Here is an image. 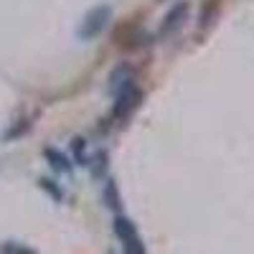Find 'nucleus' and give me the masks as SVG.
Segmentation results:
<instances>
[{
	"label": "nucleus",
	"instance_id": "1",
	"mask_svg": "<svg viewBox=\"0 0 254 254\" xmlns=\"http://www.w3.org/2000/svg\"><path fill=\"white\" fill-rule=\"evenodd\" d=\"M110 18H112V8H110V5H97V8H92L87 15H84L76 36H79L81 41H89V38L99 36L104 28H107Z\"/></svg>",
	"mask_w": 254,
	"mask_h": 254
},
{
	"label": "nucleus",
	"instance_id": "9",
	"mask_svg": "<svg viewBox=\"0 0 254 254\" xmlns=\"http://www.w3.org/2000/svg\"><path fill=\"white\" fill-rule=\"evenodd\" d=\"M104 201H107V206H110V208L120 211L122 201H120V193H117V186H115V181H107V186H104Z\"/></svg>",
	"mask_w": 254,
	"mask_h": 254
},
{
	"label": "nucleus",
	"instance_id": "8",
	"mask_svg": "<svg viewBox=\"0 0 254 254\" xmlns=\"http://www.w3.org/2000/svg\"><path fill=\"white\" fill-rule=\"evenodd\" d=\"M219 8H221L219 0H208V3L203 5V13H201V28H206V26L214 23V18H216Z\"/></svg>",
	"mask_w": 254,
	"mask_h": 254
},
{
	"label": "nucleus",
	"instance_id": "12",
	"mask_svg": "<svg viewBox=\"0 0 254 254\" xmlns=\"http://www.w3.org/2000/svg\"><path fill=\"white\" fill-rule=\"evenodd\" d=\"M104 165H107V153H97L94 155V165H92V173L94 176H102V171H104Z\"/></svg>",
	"mask_w": 254,
	"mask_h": 254
},
{
	"label": "nucleus",
	"instance_id": "5",
	"mask_svg": "<svg viewBox=\"0 0 254 254\" xmlns=\"http://www.w3.org/2000/svg\"><path fill=\"white\" fill-rule=\"evenodd\" d=\"M135 69L130 66V64H120V66L112 71V76H110V92L117 97V94H122L125 89H130V87H135Z\"/></svg>",
	"mask_w": 254,
	"mask_h": 254
},
{
	"label": "nucleus",
	"instance_id": "13",
	"mask_svg": "<svg viewBox=\"0 0 254 254\" xmlns=\"http://www.w3.org/2000/svg\"><path fill=\"white\" fill-rule=\"evenodd\" d=\"M38 183H41V188H44V190H49V193H51L56 201H61V190L54 186V181H49V178H41Z\"/></svg>",
	"mask_w": 254,
	"mask_h": 254
},
{
	"label": "nucleus",
	"instance_id": "6",
	"mask_svg": "<svg viewBox=\"0 0 254 254\" xmlns=\"http://www.w3.org/2000/svg\"><path fill=\"white\" fill-rule=\"evenodd\" d=\"M44 155H46V160L51 163V168H54L56 173H71V163H69V158L64 155V153H59L56 147H46Z\"/></svg>",
	"mask_w": 254,
	"mask_h": 254
},
{
	"label": "nucleus",
	"instance_id": "7",
	"mask_svg": "<svg viewBox=\"0 0 254 254\" xmlns=\"http://www.w3.org/2000/svg\"><path fill=\"white\" fill-rule=\"evenodd\" d=\"M115 234L122 242H127V239H135L137 237V229H135V224L127 219V216H115Z\"/></svg>",
	"mask_w": 254,
	"mask_h": 254
},
{
	"label": "nucleus",
	"instance_id": "2",
	"mask_svg": "<svg viewBox=\"0 0 254 254\" xmlns=\"http://www.w3.org/2000/svg\"><path fill=\"white\" fill-rule=\"evenodd\" d=\"M188 10H190V5L186 3V0L176 3L171 10L165 13V18H163V23H160V31H158V36H160V38L176 36V33H178V31L186 26V20H188Z\"/></svg>",
	"mask_w": 254,
	"mask_h": 254
},
{
	"label": "nucleus",
	"instance_id": "14",
	"mask_svg": "<svg viewBox=\"0 0 254 254\" xmlns=\"http://www.w3.org/2000/svg\"><path fill=\"white\" fill-rule=\"evenodd\" d=\"M5 252H8V254H33V252L26 249V247H8Z\"/></svg>",
	"mask_w": 254,
	"mask_h": 254
},
{
	"label": "nucleus",
	"instance_id": "10",
	"mask_svg": "<svg viewBox=\"0 0 254 254\" xmlns=\"http://www.w3.org/2000/svg\"><path fill=\"white\" fill-rule=\"evenodd\" d=\"M122 244H125V254H145V247H142L140 237L127 239V242H122Z\"/></svg>",
	"mask_w": 254,
	"mask_h": 254
},
{
	"label": "nucleus",
	"instance_id": "4",
	"mask_svg": "<svg viewBox=\"0 0 254 254\" xmlns=\"http://www.w3.org/2000/svg\"><path fill=\"white\" fill-rule=\"evenodd\" d=\"M142 38L145 36H142L140 26H135V23H120L115 28V33H112L115 46H120L122 51H132V49L142 46Z\"/></svg>",
	"mask_w": 254,
	"mask_h": 254
},
{
	"label": "nucleus",
	"instance_id": "11",
	"mask_svg": "<svg viewBox=\"0 0 254 254\" xmlns=\"http://www.w3.org/2000/svg\"><path fill=\"white\" fill-rule=\"evenodd\" d=\"M71 147H74L76 163H79V165H87V158H84V137H74V140H71Z\"/></svg>",
	"mask_w": 254,
	"mask_h": 254
},
{
	"label": "nucleus",
	"instance_id": "3",
	"mask_svg": "<svg viewBox=\"0 0 254 254\" xmlns=\"http://www.w3.org/2000/svg\"><path fill=\"white\" fill-rule=\"evenodd\" d=\"M140 102H142V92L137 87H130V89H125L122 94H117L115 99V110H112V117L115 120H130L132 112L140 107Z\"/></svg>",
	"mask_w": 254,
	"mask_h": 254
}]
</instances>
